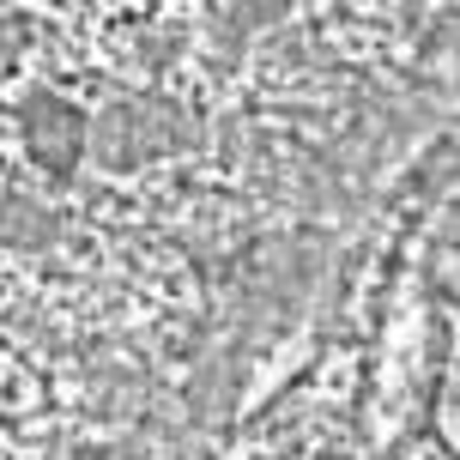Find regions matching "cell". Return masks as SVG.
I'll return each mask as SVG.
<instances>
[{"label": "cell", "instance_id": "7a4b0ae2", "mask_svg": "<svg viewBox=\"0 0 460 460\" xmlns=\"http://www.w3.org/2000/svg\"><path fill=\"white\" fill-rule=\"evenodd\" d=\"M19 139L37 158V170H49L55 182H67L79 158H85V115L55 92H31L19 103Z\"/></svg>", "mask_w": 460, "mask_h": 460}, {"label": "cell", "instance_id": "6da1fadb", "mask_svg": "<svg viewBox=\"0 0 460 460\" xmlns=\"http://www.w3.org/2000/svg\"><path fill=\"white\" fill-rule=\"evenodd\" d=\"M200 146V128L170 97H115L110 110L85 128V152L103 170H146V164L182 158Z\"/></svg>", "mask_w": 460, "mask_h": 460}, {"label": "cell", "instance_id": "3957f363", "mask_svg": "<svg viewBox=\"0 0 460 460\" xmlns=\"http://www.w3.org/2000/svg\"><path fill=\"white\" fill-rule=\"evenodd\" d=\"M49 243H61V212L19 188H0V249H49Z\"/></svg>", "mask_w": 460, "mask_h": 460}, {"label": "cell", "instance_id": "277c9868", "mask_svg": "<svg viewBox=\"0 0 460 460\" xmlns=\"http://www.w3.org/2000/svg\"><path fill=\"white\" fill-rule=\"evenodd\" d=\"M285 6H291V0H236V24H243V31H261V24H273Z\"/></svg>", "mask_w": 460, "mask_h": 460}]
</instances>
